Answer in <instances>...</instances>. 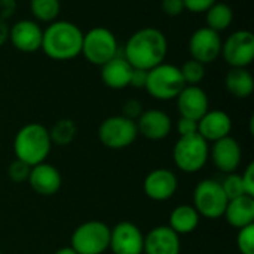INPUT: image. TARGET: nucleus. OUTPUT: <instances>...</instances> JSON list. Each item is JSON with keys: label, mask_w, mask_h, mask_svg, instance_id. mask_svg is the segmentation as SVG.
<instances>
[{"label": "nucleus", "mask_w": 254, "mask_h": 254, "mask_svg": "<svg viewBox=\"0 0 254 254\" xmlns=\"http://www.w3.org/2000/svg\"><path fill=\"white\" fill-rule=\"evenodd\" d=\"M168 52V40L165 34L155 27H144L129 36L124 46V58L132 68L152 70L165 63Z\"/></svg>", "instance_id": "obj_1"}, {"label": "nucleus", "mask_w": 254, "mask_h": 254, "mask_svg": "<svg viewBox=\"0 0 254 254\" xmlns=\"http://www.w3.org/2000/svg\"><path fill=\"white\" fill-rule=\"evenodd\" d=\"M83 31L71 21L57 19L43 30L42 51L54 61H70L80 55Z\"/></svg>", "instance_id": "obj_2"}, {"label": "nucleus", "mask_w": 254, "mask_h": 254, "mask_svg": "<svg viewBox=\"0 0 254 254\" xmlns=\"http://www.w3.org/2000/svg\"><path fill=\"white\" fill-rule=\"evenodd\" d=\"M52 149L48 128L42 124H27L18 129L13 138V153L16 159L34 167L46 161Z\"/></svg>", "instance_id": "obj_3"}, {"label": "nucleus", "mask_w": 254, "mask_h": 254, "mask_svg": "<svg viewBox=\"0 0 254 254\" xmlns=\"http://www.w3.org/2000/svg\"><path fill=\"white\" fill-rule=\"evenodd\" d=\"M176 167L188 174L202 170L210 158V146L198 132L179 137L173 149Z\"/></svg>", "instance_id": "obj_4"}, {"label": "nucleus", "mask_w": 254, "mask_h": 254, "mask_svg": "<svg viewBox=\"0 0 254 254\" xmlns=\"http://www.w3.org/2000/svg\"><path fill=\"white\" fill-rule=\"evenodd\" d=\"M119 54V42L112 30L94 27L88 33H83L80 55H83L88 63L101 67Z\"/></svg>", "instance_id": "obj_5"}, {"label": "nucleus", "mask_w": 254, "mask_h": 254, "mask_svg": "<svg viewBox=\"0 0 254 254\" xmlns=\"http://www.w3.org/2000/svg\"><path fill=\"white\" fill-rule=\"evenodd\" d=\"M185 86L186 83L182 77L180 68L174 64L162 63L147 71L144 89L150 94V97L161 101H168L174 100Z\"/></svg>", "instance_id": "obj_6"}, {"label": "nucleus", "mask_w": 254, "mask_h": 254, "mask_svg": "<svg viewBox=\"0 0 254 254\" xmlns=\"http://www.w3.org/2000/svg\"><path fill=\"white\" fill-rule=\"evenodd\" d=\"M110 228L100 220H89L77 226L70 238V247L77 254H103L109 250Z\"/></svg>", "instance_id": "obj_7"}, {"label": "nucleus", "mask_w": 254, "mask_h": 254, "mask_svg": "<svg viewBox=\"0 0 254 254\" xmlns=\"http://www.w3.org/2000/svg\"><path fill=\"white\" fill-rule=\"evenodd\" d=\"M228 198L222 189V185L216 180L205 179L201 180L193 190V207L199 216L210 220L219 219L223 216Z\"/></svg>", "instance_id": "obj_8"}, {"label": "nucleus", "mask_w": 254, "mask_h": 254, "mask_svg": "<svg viewBox=\"0 0 254 254\" xmlns=\"http://www.w3.org/2000/svg\"><path fill=\"white\" fill-rule=\"evenodd\" d=\"M138 135L134 121L119 115L104 119L98 127V140L112 150H121L131 146Z\"/></svg>", "instance_id": "obj_9"}, {"label": "nucleus", "mask_w": 254, "mask_h": 254, "mask_svg": "<svg viewBox=\"0 0 254 254\" xmlns=\"http://www.w3.org/2000/svg\"><path fill=\"white\" fill-rule=\"evenodd\" d=\"M225 63L231 68H247L254 61V34L250 30H237L222 43Z\"/></svg>", "instance_id": "obj_10"}, {"label": "nucleus", "mask_w": 254, "mask_h": 254, "mask_svg": "<svg viewBox=\"0 0 254 254\" xmlns=\"http://www.w3.org/2000/svg\"><path fill=\"white\" fill-rule=\"evenodd\" d=\"M222 37L220 33L201 27L195 30L189 37V54L192 60H196L202 64L214 63L222 54Z\"/></svg>", "instance_id": "obj_11"}, {"label": "nucleus", "mask_w": 254, "mask_h": 254, "mask_svg": "<svg viewBox=\"0 0 254 254\" xmlns=\"http://www.w3.org/2000/svg\"><path fill=\"white\" fill-rule=\"evenodd\" d=\"M43 28L34 19H19L9 27V42L10 45L22 52L33 54L42 48Z\"/></svg>", "instance_id": "obj_12"}, {"label": "nucleus", "mask_w": 254, "mask_h": 254, "mask_svg": "<svg viewBox=\"0 0 254 254\" xmlns=\"http://www.w3.org/2000/svg\"><path fill=\"white\" fill-rule=\"evenodd\" d=\"M144 235L131 222H121L110 229L109 249L113 254H143Z\"/></svg>", "instance_id": "obj_13"}, {"label": "nucleus", "mask_w": 254, "mask_h": 254, "mask_svg": "<svg viewBox=\"0 0 254 254\" xmlns=\"http://www.w3.org/2000/svg\"><path fill=\"white\" fill-rule=\"evenodd\" d=\"M179 186L177 176L168 170V168H156L150 171L144 182H143V190L147 198L152 201H168L174 196Z\"/></svg>", "instance_id": "obj_14"}, {"label": "nucleus", "mask_w": 254, "mask_h": 254, "mask_svg": "<svg viewBox=\"0 0 254 254\" xmlns=\"http://www.w3.org/2000/svg\"><path fill=\"white\" fill-rule=\"evenodd\" d=\"M176 101L180 116L193 119L196 122L210 110L208 95L201 86L186 85L176 97Z\"/></svg>", "instance_id": "obj_15"}, {"label": "nucleus", "mask_w": 254, "mask_h": 254, "mask_svg": "<svg viewBox=\"0 0 254 254\" xmlns=\"http://www.w3.org/2000/svg\"><path fill=\"white\" fill-rule=\"evenodd\" d=\"M210 156L216 168H219L225 174H231L235 173L241 164V146L234 137L228 135L213 143V146L210 147Z\"/></svg>", "instance_id": "obj_16"}, {"label": "nucleus", "mask_w": 254, "mask_h": 254, "mask_svg": "<svg viewBox=\"0 0 254 254\" xmlns=\"http://www.w3.org/2000/svg\"><path fill=\"white\" fill-rule=\"evenodd\" d=\"M137 131L143 137L152 141H159L164 140L170 135L173 124L171 118L159 109H149L144 110L140 118L135 121Z\"/></svg>", "instance_id": "obj_17"}, {"label": "nucleus", "mask_w": 254, "mask_h": 254, "mask_svg": "<svg viewBox=\"0 0 254 254\" xmlns=\"http://www.w3.org/2000/svg\"><path fill=\"white\" fill-rule=\"evenodd\" d=\"M182 243L170 226H156L144 237L143 254H180Z\"/></svg>", "instance_id": "obj_18"}, {"label": "nucleus", "mask_w": 254, "mask_h": 254, "mask_svg": "<svg viewBox=\"0 0 254 254\" xmlns=\"http://www.w3.org/2000/svg\"><path fill=\"white\" fill-rule=\"evenodd\" d=\"M27 182L36 193L42 196H52L60 190L63 179L60 171L54 165L42 162L31 167Z\"/></svg>", "instance_id": "obj_19"}, {"label": "nucleus", "mask_w": 254, "mask_h": 254, "mask_svg": "<svg viewBox=\"0 0 254 254\" xmlns=\"http://www.w3.org/2000/svg\"><path fill=\"white\" fill-rule=\"evenodd\" d=\"M232 131V119L223 110H208L198 121V134L205 141H217Z\"/></svg>", "instance_id": "obj_20"}, {"label": "nucleus", "mask_w": 254, "mask_h": 254, "mask_svg": "<svg viewBox=\"0 0 254 254\" xmlns=\"http://www.w3.org/2000/svg\"><path fill=\"white\" fill-rule=\"evenodd\" d=\"M132 67L131 64L124 58L122 54L116 55L110 61L101 65L100 74L103 83L110 89H124L129 86Z\"/></svg>", "instance_id": "obj_21"}, {"label": "nucleus", "mask_w": 254, "mask_h": 254, "mask_svg": "<svg viewBox=\"0 0 254 254\" xmlns=\"http://www.w3.org/2000/svg\"><path fill=\"white\" fill-rule=\"evenodd\" d=\"M223 216L226 222L237 229L254 225V198L244 195L231 199L226 205Z\"/></svg>", "instance_id": "obj_22"}, {"label": "nucleus", "mask_w": 254, "mask_h": 254, "mask_svg": "<svg viewBox=\"0 0 254 254\" xmlns=\"http://www.w3.org/2000/svg\"><path fill=\"white\" fill-rule=\"evenodd\" d=\"M199 220H201V216L198 214L195 207L185 204V205H177L171 211L168 226L177 235H189L196 231Z\"/></svg>", "instance_id": "obj_23"}, {"label": "nucleus", "mask_w": 254, "mask_h": 254, "mask_svg": "<svg viewBox=\"0 0 254 254\" xmlns=\"http://www.w3.org/2000/svg\"><path fill=\"white\" fill-rule=\"evenodd\" d=\"M225 88L235 98H249L254 91V77L249 68H231L225 76Z\"/></svg>", "instance_id": "obj_24"}, {"label": "nucleus", "mask_w": 254, "mask_h": 254, "mask_svg": "<svg viewBox=\"0 0 254 254\" xmlns=\"http://www.w3.org/2000/svg\"><path fill=\"white\" fill-rule=\"evenodd\" d=\"M234 21V9L231 4L225 1H216L207 12H205V22L208 28L222 33L231 27Z\"/></svg>", "instance_id": "obj_25"}, {"label": "nucleus", "mask_w": 254, "mask_h": 254, "mask_svg": "<svg viewBox=\"0 0 254 254\" xmlns=\"http://www.w3.org/2000/svg\"><path fill=\"white\" fill-rule=\"evenodd\" d=\"M48 132H49V138H51L52 144L67 146L74 140V137L77 134V125L73 119L63 118V119L57 121L48 129Z\"/></svg>", "instance_id": "obj_26"}, {"label": "nucleus", "mask_w": 254, "mask_h": 254, "mask_svg": "<svg viewBox=\"0 0 254 254\" xmlns=\"http://www.w3.org/2000/svg\"><path fill=\"white\" fill-rule=\"evenodd\" d=\"M30 10L36 22H54L61 12L60 0H30Z\"/></svg>", "instance_id": "obj_27"}, {"label": "nucleus", "mask_w": 254, "mask_h": 254, "mask_svg": "<svg viewBox=\"0 0 254 254\" xmlns=\"http://www.w3.org/2000/svg\"><path fill=\"white\" fill-rule=\"evenodd\" d=\"M180 68L182 77L185 80L186 85H192V86H199L201 82L205 79L207 70H205V64L196 61V60H188L183 63Z\"/></svg>", "instance_id": "obj_28"}, {"label": "nucleus", "mask_w": 254, "mask_h": 254, "mask_svg": "<svg viewBox=\"0 0 254 254\" xmlns=\"http://www.w3.org/2000/svg\"><path fill=\"white\" fill-rule=\"evenodd\" d=\"M220 185H222V189H223V192H225L228 201L246 195L244 186H243V182H241V176H240V174H235V173L228 174V176L223 179V182H222Z\"/></svg>", "instance_id": "obj_29"}, {"label": "nucleus", "mask_w": 254, "mask_h": 254, "mask_svg": "<svg viewBox=\"0 0 254 254\" xmlns=\"http://www.w3.org/2000/svg\"><path fill=\"white\" fill-rule=\"evenodd\" d=\"M237 247L241 254H254V225L238 229Z\"/></svg>", "instance_id": "obj_30"}, {"label": "nucleus", "mask_w": 254, "mask_h": 254, "mask_svg": "<svg viewBox=\"0 0 254 254\" xmlns=\"http://www.w3.org/2000/svg\"><path fill=\"white\" fill-rule=\"evenodd\" d=\"M31 167L19 159H15L13 162H10L9 168H7V176L13 183H25L28 180Z\"/></svg>", "instance_id": "obj_31"}, {"label": "nucleus", "mask_w": 254, "mask_h": 254, "mask_svg": "<svg viewBox=\"0 0 254 254\" xmlns=\"http://www.w3.org/2000/svg\"><path fill=\"white\" fill-rule=\"evenodd\" d=\"M143 112H144L143 110V104L138 100H135V98L127 100L124 103V106H122V116H125V118H128V119H131L134 122L140 118V115Z\"/></svg>", "instance_id": "obj_32"}, {"label": "nucleus", "mask_w": 254, "mask_h": 254, "mask_svg": "<svg viewBox=\"0 0 254 254\" xmlns=\"http://www.w3.org/2000/svg\"><path fill=\"white\" fill-rule=\"evenodd\" d=\"M217 0H183L185 10L190 13H205Z\"/></svg>", "instance_id": "obj_33"}, {"label": "nucleus", "mask_w": 254, "mask_h": 254, "mask_svg": "<svg viewBox=\"0 0 254 254\" xmlns=\"http://www.w3.org/2000/svg\"><path fill=\"white\" fill-rule=\"evenodd\" d=\"M161 7L167 16H179L185 12V3L183 0H162Z\"/></svg>", "instance_id": "obj_34"}, {"label": "nucleus", "mask_w": 254, "mask_h": 254, "mask_svg": "<svg viewBox=\"0 0 254 254\" xmlns=\"http://www.w3.org/2000/svg\"><path fill=\"white\" fill-rule=\"evenodd\" d=\"M177 132H179L180 137L195 134V132H198V122L193 121V119L180 116L179 121H177Z\"/></svg>", "instance_id": "obj_35"}, {"label": "nucleus", "mask_w": 254, "mask_h": 254, "mask_svg": "<svg viewBox=\"0 0 254 254\" xmlns=\"http://www.w3.org/2000/svg\"><path fill=\"white\" fill-rule=\"evenodd\" d=\"M241 182L244 186V192L247 196L254 198V164L250 162L244 171V174L241 176Z\"/></svg>", "instance_id": "obj_36"}, {"label": "nucleus", "mask_w": 254, "mask_h": 254, "mask_svg": "<svg viewBox=\"0 0 254 254\" xmlns=\"http://www.w3.org/2000/svg\"><path fill=\"white\" fill-rule=\"evenodd\" d=\"M147 80V71L141 68H132L131 79H129V86L137 88V89H144Z\"/></svg>", "instance_id": "obj_37"}, {"label": "nucleus", "mask_w": 254, "mask_h": 254, "mask_svg": "<svg viewBox=\"0 0 254 254\" xmlns=\"http://www.w3.org/2000/svg\"><path fill=\"white\" fill-rule=\"evenodd\" d=\"M15 0H0V19L6 21L13 15L15 10Z\"/></svg>", "instance_id": "obj_38"}, {"label": "nucleus", "mask_w": 254, "mask_h": 254, "mask_svg": "<svg viewBox=\"0 0 254 254\" xmlns=\"http://www.w3.org/2000/svg\"><path fill=\"white\" fill-rule=\"evenodd\" d=\"M9 39V25L6 21L0 19V46H3Z\"/></svg>", "instance_id": "obj_39"}, {"label": "nucleus", "mask_w": 254, "mask_h": 254, "mask_svg": "<svg viewBox=\"0 0 254 254\" xmlns=\"http://www.w3.org/2000/svg\"><path fill=\"white\" fill-rule=\"evenodd\" d=\"M54 254H77L71 247H63V249H58Z\"/></svg>", "instance_id": "obj_40"}, {"label": "nucleus", "mask_w": 254, "mask_h": 254, "mask_svg": "<svg viewBox=\"0 0 254 254\" xmlns=\"http://www.w3.org/2000/svg\"><path fill=\"white\" fill-rule=\"evenodd\" d=\"M0 254H3V253H0Z\"/></svg>", "instance_id": "obj_41"}]
</instances>
